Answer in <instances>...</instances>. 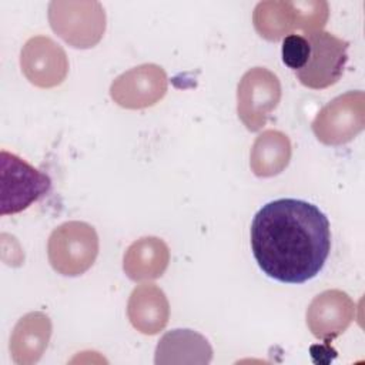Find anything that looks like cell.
Returning a JSON list of instances; mask_svg holds the SVG:
<instances>
[{"instance_id": "cell-3", "label": "cell", "mask_w": 365, "mask_h": 365, "mask_svg": "<svg viewBox=\"0 0 365 365\" xmlns=\"http://www.w3.org/2000/svg\"><path fill=\"white\" fill-rule=\"evenodd\" d=\"M51 180L20 157L1 151V215L16 214L48 192Z\"/></svg>"}, {"instance_id": "cell-1", "label": "cell", "mask_w": 365, "mask_h": 365, "mask_svg": "<svg viewBox=\"0 0 365 365\" xmlns=\"http://www.w3.org/2000/svg\"><path fill=\"white\" fill-rule=\"evenodd\" d=\"M251 250L267 277L285 284L307 282L319 274L329 255V221L308 201H269L251 222Z\"/></svg>"}, {"instance_id": "cell-2", "label": "cell", "mask_w": 365, "mask_h": 365, "mask_svg": "<svg viewBox=\"0 0 365 365\" xmlns=\"http://www.w3.org/2000/svg\"><path fill=\"white\" fill-rule=\"evenodd\" d=\"M309 44V56L305 66L295 71L299 83L308 88L319 90L335 84L348 61L349 43L322 30L305 34Z\"/></svg>"}, {"instance_id": "cell-6", "label": "cell", "mask_w": 365, "mask_h": 365, "mask_svg": "<svg viewBox=\"0 0 365 365\" xmlns=\"http://www.w3.org/2000/svg\"><path fill=\"white\" fill-rule=\"evenodd\" d=\"M50 335L48 318L43 314H29L21 318L10 338V351L19 364L36 362Z\"/></svg>"}, {"instance_id": "cell-5", "label": "cell", "mask_w": 365, "mask_h": 365, "mask_svg": "<svg viewBox=\"0 0 365 365\" xmlns=\"http://www.w3.org/2000/svg\"><path fill=\"white\" fill-rule=\"evenodd\" d=\"M279 83L277 76L264 70L248 71L238 86V114L251 131L258 130L277 107Z\"/></svg>"}, {"instance_id": "cell-7", "label": "cell", "mask_w": 365, "mask_h": 365, "mask_svg": "<svg viewBox=\"0 0 365 365\" xmlns=\"http://www.w3.org/2000/svg\"><path fill=\"white\" fill-rule=\"evenodd\" d=\"M282 61L287 67L294 71L301 70L309 56V44L305 36L301 34H289L284 38L281 47Z\"/></svg>"}, {"instance_id": "cell-4", "label": "cell", "mask_w": 365, "mask_h": 365, "mask_svg": "<svg viewBox=\"0 0 365 365\" xmlns=\"http://www.w3.org/2000/svg\"><path fill=\"white\" fill-rule=\"evenodd\" d=\"M97 255V235L84 222H67L58 227L48 241V257L54 269L64 275L84 272Z\"/></svg>"}]
</instances>
